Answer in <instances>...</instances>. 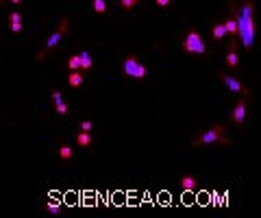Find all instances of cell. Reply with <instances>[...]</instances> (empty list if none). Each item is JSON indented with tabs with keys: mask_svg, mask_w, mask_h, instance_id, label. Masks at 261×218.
Wrapping results in <instances>:
<instances>
[{
	"mask_svg": "<svg viewBox=\"0 0 261 218\" xmlns=\"http://www.w3.org/2000/svg\"><path fill=\"white\" fill-rule=\"evenodd\" d=\"M248 98L250 96H242V98L235 103V107L231 109V123L235 126H242L246 120V109H248Z\"/></svg>",
	"mask_w": 261,
	"mask_h": 218,
	"instance_id": "8992f818",
	"label": "cell"
},
{
	"mask_svg": "<svg viewBox=\"0 0 261 218\" xmlns=\"http://www.w3.org/2000/svg\"><path fill=\"white\" fill-rule=\"evenodd\" d=\"M218 79L222 81L224 85H227V88L231 90V92H235V94H242V96H250V90L246 88V85H244L239 79L231 77V74H224V72H218Z\"/></svg>",
	"mask_w": 261,
	"mask_h": 218,
	"instance_id": "52a82bcc",
	"label": "cell"
},
{
	"mask_svg": "<svg viewBox=\"0 0 261 218\" xmlns=\"http://www.w3.org/2000/svg\"><path fill=\"white\" fill-rule=\"evenodd\" d=\"M83 83H85V77H83L81 70H70V74H68V85H70V88L78 90Z\"/></svg>",
	"mask_w": 261,
	"mask_h": 218,
	"instance_id": "9c48e42d",
	"label": "cell"
},
{
	"mask_svg": "<svg viewBox=\"0 0 261 218\" xmlns=\"http://www.w3.org/2000/svg\"><path fill=\"white\" fill-rule=\"evenodd\" d=\"M179 186H181V190H183V192H196V190H198V181H196L194 175H183L179 179Z\"/></svg>",
	"mask_w": 261,
	"mask_h": 218,
	"instance_id": "ba28073f",
	"label": "cell"
},
{
	"mask_svg": "<svg viewBox=\"0 0 261 218\" xmlns=\"http://www.w3.org/2000/svg\"><path fill=\"white\" fill-rule=\"evenodd\" d=\"M227 68L229 70L239 68V55H237V50H235L233 44H229V50H227Z\"/></svg>",
	"mask_w": 261,
	"mask_h": 218,
	"instance_id": "30bf717a",
	"label": "cell"
},
{
	"mask_svg": "<svg viewBox=\"0 0 261 218\" xmlns=\"http://www.w3.org/2000/svg\"><path fill=\"white\" fill-rule=\"evenodd\" d=\"M9 22H24V16L20 11H9Z\"/></svg>",
	"mask_w": 261,
	"mask_h": 218,
	"instance_id": "ffe728a7",
	"label": "cell"
},
{
	"mask_svg": "<svg viewBox=\"0 0 261 218\" xmlns=\"http://www.w3.org/2000/svg\"><path fill=\"white\" fill-rule=\"evenodd\" d=\"M155 4H157V7H170L172 0H155Z\"/></svg>",
	"mask_w": 261,
	"mask_h": 218,
	"instance_id": "cb8c5ba5",
	"label": "cell"
},
{
	"mask_svg": "<svg viewBox=\"0 0 261 218\" xmlns=\"http://www.w3.org/2000/svg\"><path fill=\"white\" fill-rule=\"evenodd\" d=\"M229 9L231 16L237 22V37L242 42L244 50H253L255 44V35H257V27H255V11L257 4L255 0H229Z\"/></svg>",
	"mask_w": 261,
	"mask_h": 218,
	"instance_id": "6da1fadb",
	"label": "cell"
},
{
	"mask_svg": "<svg viewBox=\"0 0 261 218\" xmlns=\"http://www.w3.org/2000/svg\"><path fill=\"white\" fill-rule=\"evenodd\" d=\"M78 59H81V70H92L94 68L92 55H89L87 50H81V53H78Z\"/></svg>",
	"mask_w": 261,
	"mask_h": 218,
	"instance_id": "4fadbf2b",
	"label": "cell"
},
{
	"mask_svg": "<svg viewBox=\"0 0 261 218\" xmlns=\"http://www.w3.org/2000/svg\"><path fill=\"white\" fill-rule=\"evenodd\" d=\"M122 70H124V74L130 77V79H146L148 77V68L139 62L135 55H127V57H124Z\"/></svg>",
	"mask_w": 261,
	"mask_h": 218,
	"instance_id": "5b68a950",
	"label": "cell"
},
{
	"mask_svg": "<svg viewBox=\"0 0 261 218\" xmlns=\"http://www.w3.org/2000/svg\"><path fill=\"white\" fill-rule=\"evenodd\" d=\"M50 98H52V103L57 105V103H61V100H63V96H61L59 90H52V92H50Z\"/></svg>",
	"mask_w": 261,
	"mask_h": 218,
	"instance_id": "603a6c76",
	"label": "cell"
},
{
	"mask_svg": "<svg viewBox=\"0 0 261 218\" xmlns=\"http://www.w3.org/2000/svg\"><path fill=\"white\" fill-rule=\"evenodd\" d=\"M194 146H209V144H222V146H231V140L227 138V125H213L207 131L198 133L192 140Z\"/></svg>",
	"mask_w": 261,
	"mask_h": 218,
	"instance_id": "7a4b0ae2",
	"label": "cell"
},
{
	"mask_svg": "<svg viewBox=\"0 0 261 218\" xmlns=\"http://www.w3.org/2000/svg\"><path fill=\"white\" fill-rule=\"evenodd\" d=\"M46 210H48V214H61V203L57 199H50L46 203Z\"/></svg>",
	"mask_w": 261,
	"mask_h": 218,
	"instance_id": "2e32d148",
	"label": "cell"
},
{
	"mask_svg": "<svg viewBox=\"0 0 261 218\" xmlns=\"http://www.w3.org/2000/svg\"><path fill=\"white\" fill-rule=\"evenodd\" d=\"M9 2H13V4H20V2H22V0H9Z\"/></svg>",
	"mask_w": 261,
	"mask_h": 218,
	"instance_id": "d4e9b609",
	"label": "cell"
},
{
	"mask_svg": "<svg viewBox=\"0 0 261 218\" xmlns=\"http://www.w3.org/2000/svg\"><path fill=\"white\" fill-rule=\"evenodd\" d=\"M9 29H11V33L13 35H20V33H22V22H9Z\"/></svg>",
	"mask_w": 261,
	"mask_h": 218,
	"instance_id": "7402d4cb",
	"label": "cell"
},
{
	"mask_svg": "<svg viewBox=\"0 0 261 218\" xmlns=\"http://www.w3.org/2000/svg\"><path fill=\"white\" fill-rule=\"evenodd\" d=\"M57 153H59V157H61L63 161H70V159L74 157L72 146H68V144H61V146H59V151H57Z\"/></svg>",
	"mask_w": 261,
	"mask_h": 218,
	"instance_id": "5bb4252c",
	"label": "cell"
},
{
	"mask_svg": "<svg viewBox=\"0 0 261 218\" xmlns=\"http://www.w3.org/2000/svg\"><path fill=\"white\" fill-rule=\"evenodd\" d=\"M54 111H57V114L59 116H68V105H65V100H61V103H57V105H54Z\"/></svg>",
	"mask_w": 261,
	"mask_h": 218,
	"instance_id": "d6986e66",
	"label": "cell"
},
{
	"mask_svg": "<svg viewBox=\"0 0 261 218\" xmlns=\"http://www.w3.org/2000/svg\"><path fill=\"white\" fill-rule=\"evenodd\" d=\"M92 142H94L92 131H78V133H77V144H78V149H89V146H92Z\"/></svg>",
	"mask_w": 261,
	"mask_h": 218,
	"instance_id": "8fae6325",
	"label": "cell"
},
{
	"mask_svg": "<svg viewBox=\"0 0 261 218\" xmlns=\"http://www.w3.org/2000/svg\"><path fill=\"white\" fill-rule=\"evenodd\" d=\"M0 2H2V0H0Z\"/></svg>",
	"mask_w": 261,
	"mask_h": 218,
	"instance_id": "484cf974",
	"label": "cell"
},
{
	"mask_svg": "<svg viewBox=\"0 0 261 218\" xmlns=\"http://www.w3.org/2000/svg\"><path fill=\"white\" fill-rule=\"evenodd\" d=\"M68 29H70V20L68 18H63L61 20V24H59L57 29H54V33L50 35V37L46 39V44H44V50L42 53H37V59H44V57H48L50 53H52L54 48L59 46V42L65 37V33H68Z\"/></svg>",
	"mask_w": 261,
	"mask_h": 218,
	"instance_id": "277c9868",
	"label": "cell"
},
{
	"mask_svg": "<svg viewBox=\"0 0 261 218\" xmlns=\"http://www.w3.org/2000/svg\"><path fill=\"white\" fill-rule=\"evenodd\" d=\"M65 65H68V70H81V59H78V55H72Z\"/></svg>",
	"mask_w": 261,
	"mask_h": 218,
	"instance_id": "e0dca14e",
	"label": "cell"
},
{
	"mask_svg": "<svg viewBox=\"0 0 261 218\" xmlns=\"http://www.w3.org/2000/svg\"><path fill=\"white\" fill-rule=\"evenodd\" d=\"M181 46H183V50L189 55H205L207 53V44H205L203 35L196 31V29H187V33L183 35Z\"/></svg>",
	"mask_w": 261,
	"mask_h": 218,
	"instance_id": "3957f363",
	"label": "cell"
},
{
	"mask_svg": "<svg viewBox=\"0 0 261 218\" xmlns=\"http://www.w3.org/2000/svg\"><path fill=\"white\" fill-rule=\"evenodd\" d=\"M139 0H120V9H124V11H133L135 7H137Z\"/></svg>",
	"mask_w": 261,
	"mask_h": 218,
	"instance_id": "ac0fdd59",
	"label": "cell"
},
{
	"mask_svg": "<svg viewBox=\"0 0 261 218\" xmlns=\"http://www.w3.org/2000/svg\"><path fill=\"white\" fill-rule=\"evenodd\" d=\"M211 37L215 42H220V39L227 37V29H224V22H215L213 29H211Z\"/></svg>",
	"mask_w": 261,
	"mask_h": 218,
	"instance_id": "7c38bea8",
	"label": "cell"
},
{
	"mask_svg": "<svg viewBox=\"0 0 261 218\" xmlns=\"http://www.w3.org/2000/svg\"><path fill=\"white\" fill-rule=\"evenodd\" d=\"M92 9L98 16H104L107 13V0H92Z\"/></svg>",
	"mask_w": 261,
	"mask_h": 218,
	"instance_id": "9a60e30c",
	"label": "cell"
},
{
	"mask_svg": "<svg viewBox=\"0 0 261 218\" xmlns=\"http://www.w3.org/2000/svg\"><path fill=\"white\" fill-rule=\"evenodd\" d=\"M92 129H94L92 120H81V123H78V131H92Z\"/></svg>",
	"mask_w": 261,
	"mask_h": 218,
	"instance_id": "44dd1931",
	"label": "cell"
}]
</instances>
